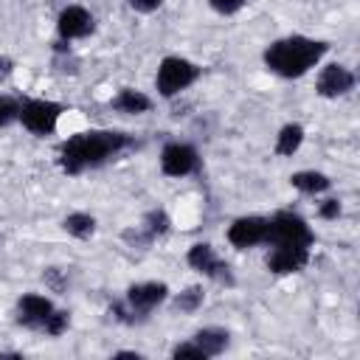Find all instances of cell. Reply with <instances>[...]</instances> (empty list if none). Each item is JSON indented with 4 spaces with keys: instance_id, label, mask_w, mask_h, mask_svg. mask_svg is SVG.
Masks as SVG:
<instances>
[{
    "instance_id": "cell-20",
    "label": "cell",
    "mask_w": 360,
    "mask_h": 360,
    "mask_svg": "<svg viewBox=\"0 0 360 360\" xmlns=\"http://www.w3.org/2000/svg\"><path fill=\"white\" fill-rule=\"evenodd\" d=\"M202 301H205V290H202L200 284H191V287H186L183 292L174 295L172 307H174L177 312H197V309L202 307Z\"/></svg>"
},
{
    "instance_id": "cell-21",
    "label": "cell",
    "mask_w": 360,
    "mask_h": 360,
    "mask_svg": "<svg viewBox=\"0 0 360 360\" xmlns=\"http://www.w3.org/2000/svg\"><path fill=\"white\" fill-rule=\"evenodd\" d=\"M20 118V98L14 96H0V129L14 124Z\"/></svg>"
},
{
    "instance_id": "cell-27",
    "label": "cell",
    "mask_w": 360,
    "mask_h": 360,
    "mask_svg": "<svg viewBox=\"0 0 360 360\" xmlns=\"http://www.w3.org/2000/svg\"><path fill=\"white\" fill-rule=\"evenodd\" d=\"M11 73H14V59L0 53V82H6Z\"/></svg>"
},
{
    "instance_id": "cell-16",
    "label": "cell",
    "mask_w": 360,
    "mask_h": 360,
    "mask_svg": "<svg viewBox=\"0 0 360 360\" xmlns=\"http://www.w3.org/2000/svg\"><path fill=\"white\" fill-rule=\"evenodd\" d=\"M290 183H292L301 194H323V191H329V186H332V180H329L323 172H315V169L295 172V174L290 177Z\"/></svg>"
},
{
    "instance_id": "cell-1",
    "label": "cell",
    "mask_w": 360,
    "mask_h": 360,
    "mask_svg": "<svg viewBox=\"0 0 360 360\" xmlns=\"http://www.w3.org/2000/svg\"><path fill=\"white\" fill-rule=\"evenodd\" d=\"M138 146V141L127 132L115 129H87L65 138L59 143V166L65 174H82L87 169H98L107 160L118 158L121 152Z\"/></svg>"
},
{
    "instance_id": "cell-9",
    "label": "cell",
    "mask_w": 360,
    "mask_h": 360,
    "mask_svg": "<svg viewBox=\"0 0 360 360\" xmlns=\"http://www.w3.org/2000/svg\"><path fill=\"white\" fill-rule=\"evenodd\" d=\"M197 169H200V152L191 143L169 141L160 149V172L166 177H186V174H194Z\"/></svg>"
},
{
    "instance_id": "cell-17",
    "label": "cell",
    "mask_w": 360,
    "mask_h": 360,
    "mask_svg": "<svg viewBox=\"0 0 360 360\" xmlns=\"http://www.w3.org/2000/svg\"><path fill=\"white\" fill-rule=\"evenodd\" d=\"M301 143H304V127L301 124H284L276 135V155L290 158L301 149Z\"/></svg>"
},
{
    "instance_id": "cell-4",
    "label": "cell",
    "mask_w": 360,
    "mask_h": 360,
    "mask_svg": "<svg viewBox=\"0 0 360 360\" xmlns=\"http://www.w3.org/2000/svg\"><path fill=\"white\" fill-rule=\"evenodd\" d=\"M166 298H169V287L163 281H141V284L127 287L124 304H112L110 307V315L115 321H121V323H141Z\"/></svg>"
},
{
    "instance_id": "cell-2",
    "label": "cell",
    "mask_w": 360,
    "mask_h": 360,
    "mask_svg": "<svg viewBox=\"0 0 360 360\" xmlns=\"http://www.w3.org/2000/svg\"><path fill=\"white\" fill-rule=\"evenodd\" d=\"M326 51H329V45L323 39L290 34V37L270 42L262 53V62L270 73H276L281 79H301L326 56Z\"/></svg>"
},
{
    "instance_id": "cell-10",
    "label": "cell",
    "mask_w": 360,
    "mask_h": 360,
    "mask_svg": "<svg viewBox=\"0 0 360 360\" xmlns=\"http://www.w3.org/2000/svg\"><path fill=\"white\" fill-rule=\"evenodd\" d=\"M267 217H259V214H248V217H239L228 225V242L236 248V250H248V248H256V245H264L267 242Z\"/></svg>"
},
{
    "instance_id": "cell-19",
    "label": "cell",
    "mask_w": 360,
    "mask_h": 360,
    "mask_svg": "<svg viewBox=\"0 0 360 360\" xmlns=\"http://www.w3.org/2000/svg\"><path fill=\"white\" fill-rule=\"evenodd\" d=\"M169 225H172L169 214H166L163 208H152V211H146V217H143V222H141V231L146 233L149 242H155L158 236H163V233L169 231Z\"/></svg>"
},
{
    "instance_id": "cell-15",
    "label": "cell",
    "mask_w": 360,
    "mask_h": 360,
    "mask_svg": "<svg viewBox=\"0 0 360 360\" xmlns=\"http://www.w3.org/2000/svg\"><path fill=\"white\" fill-rule=\"evenodd\" d=\"M191 340L205 352V357H217V354H222V352L228 349V343H231V332L222 329V326H202V329L194 332Z\"/></svg>"
},
{
    "instance_id": "cell-25",
    "label": "cell",
    "mask_w": 360,
    "mask_h": 360,
    "mask_svg": "<svg viewBox=\"0 0 360 360\" xmlns=\"http://www.w3.org/2000/svg\"><path fill=\"white\" fill-rule=\"evenodd\" d=\"M127 6L132 11H138V14H152V11H158L163 6V0H127Z\"/></svg>"
},
{
    "instance_id": "cell-13",
    "label": "cell",
    "mask_w": 360,
    "mask_h": 360,
    "mask_svg": "<svg viewBox=\"0 0 360 360\" xmlns=\"http://www.w3.org/2000/svg\"><path fill=\"white\" fill-rule=\"evenodd\" d=\"M309 262V248H295V245H273V250L267 253V270L276 276H287V273H298L304 270Z\"/></svg>"
},
{
    "instance_id": "cell-23",
    "label": "cell",
    "mask_w": 360,
    "mask_h": 360,
    "mask_svg": "<svg viewBox=\"0 0 360 360\" xmlns=\"http://www.w3.org/2000/svg\"><path fill=\"white\" fill-rule=\"evenodd\" d=\"M42 278H45V284H48L53 292H65V290H68V278H65V270H62V267H48V270L42 273Z\"/></svg>"
},
{
    "instance_id": "cell-3",
    "label": "cell",
    "mask_w": 360,
    "mask_h": 360,
    "mask_svg": "<svg viewBox=\"0 0 360 360\" xmlns=\"http://www.w3.org/2000/svg\"><path fill=\"white\" fill-rule=\"evenodd\" d=\"M17 323L31 329V332H42L48 338H59L68 323H70V315L65 309H56L51 298L39 295V292H22L17 298Z\"/></svg>"
},
{
    "instance_id": "cell-12",
    "label": "cell",
    "mask_w": 360,
    "mask_h": 360,
    "mask_svg": "<svg viewBox=\"0 0 360 360\" xmlns=\"http://www.w3.org/2000/svg\"><path fill=\"white\" fill-rule=\"evenodd\" d=\"M93 28H96V22H93V14L84 8V6H65L62 11H59V17H56V34H59V39H65V42H70V39H82V37H87V34H93Z\"/></svg>"
},
{
    "instance_id": "cell-18",
    "label": "cell",
    "mask_w": 360,
    "mask_h": 360,
    "mask_svg": "<svg viewBox=\"0 0 360 360\" xmlns=\"http://www.w3.org/2000/svg\"><path fill=\"white\" fill-rule=\"evenodd\" d=\"M62 228L76 239H90L96 233V217L87 211H73L62 219Z\"/></svg>"
},
{
    "instance_id": "cell-22",
    "label": "cell",
    "mask_w": 360,
    "mask_h": 360,
    "mask_svg": "<svg viewBox=\"0 0 360 360\" xmlns=\"http://www.w3.org/2000/svg\"><path fill=\"white\" fill-rule=\"evenodd\" d=\"M172 357L174 360H186V357H194V360H205V352L194 343V340H183V343H177L174 349H172Z\"/></svg>"
},
{
    "instance_id": "cell-14",
    "label": "cell",
    "mask_w": 360,
    "mask_h": 360,
    "mask_svg": "<svg viewBox=\"0 0 360 360\" xmlns=\"http://www.w3.org/2000/svg\"><path fill=\"white\" fill-rule=\"evenodd\" d=\"M110 107L115 112H124V115H141V112H149L152 110V98L141 90H132V87H121L112 98H110Z\"/></svg>"
},
{
    "instance_id": "cell-5",
    "label": "cell",
    "mask_w": 360,
    "mask_h": 360,
    "mask_svg": "<svg viewBox=\"0 0 360 360\" xmlns=\"http://www.w3.org/2000/svg\"><path fill=\"white\" fill-rule=\"evenodd\" d=\"M267 242L264 245H295V248H312L315 245V233L309 228V222L295 214V211H276L273 217H267Z\"/></svg>"
},
{
    "instance_id": "cell-26",
    "label": "cell",
    "mask_w": 360,
    "mask_h": 360,
    "mask_svg": "<svg viewBox=\"0 0 360 360\" xmlns=\"http://www.w3.org/2000/svg\"><path fill=\"white\" fill-rule=\"evenodd\" d=\"M318 217L321 219H338L340 217V200H323L318 208Z\"/></svg>"
},
{
    "instance_id": "cell-8",
    "label": "cell",
    "mask_w": 360,
    "mask_h": 360,
    "mask_svg": "<svg viewBox=\"0 0 360 360\" xmlns=\"http://www.w3.org/2000/svg\"><path fill=\"white\" fill-rule=\"evenodd\" d=\"M186 262H188L197 273H202L205 278H211V281H217V284H225V287H233V284H236V278H233V273H231V264H228L225 259H219L217 250H214L208 242L191 245L188 253H186Z\"/></svg>"
},
{
    "instance_id": "cell-6",
    "label": "cell",
    "mask_w": 360,
    "mask_h": 360,
    "mask_svg": "<svg viewBox=\"0 0 360 360\" xmlns=\"http://www.w3.org/2000/svg\"><path fill=\"white\" fill-rule=\"evenodd\" d=\"M202 68H197L194 62L183 59V56H163L155 73V87L163 98H174L177 93H183L186 87H191L200 79Z\"/></svg>"
},
{
    "instance_id": "cell-11",
    "label": "cell",
    "mask_w": 360,
    "mask_h": 360,
    "mask_svg": "<svg viewBox=\"0 0 360 360\" xmlns=\"http://www.w3.org/2000/svg\"><path fill=\"white\" fill-rule=\"evenodd\" d=\"M354 84H357V76L340 62H329L326 68H321V73L315 79V90L323 98H340V96L352 93Z\"/></svg>"
},
{
    "instance_id": "cell-7",
    "label": "cell",
    "mask_w": 360,
    "mask_h": 360,
    "mask_svg": "<svg viewBox=\"0 0 360 360\" xmlns=\"http://www.w3.org/2000/svg\"><path fill=\"white\" fill-rule=\"evenodd\" d=\"M65 112V104L59 101H51V98H22L20 101V124L31 132V135H53L56 132V124Z\"/></svg>"
},
{
    "instance_id": "cell-24",
    "label": "cell",
    "mask_w": 360,
    "mask_h": 360,
    "mask_svg": "<svg viewBox=\"0 0 360 360\" xmlns=\"http://www.w3.org/2000/svg\"><path fill=\"white\" fill-rule=\"evenodd\" d=\"M208 6H211L217 14H225V17H231V14L242 11V8L248 6V0H208Z\"/></svg>"
},
{
    "instance_id": "cell-28",
    "label": "cell",
    "mask_w": 360,
    "mask_h": 360,
    "mask_svg": "<svg viewBox=\"0 0 360 360\" xmlns=\"http://www.w3.org/2000/svg\"><path fill=\"white\" fill-rule=\"evenodd\" d=\"M115 357H135V360H138L141 354H138V352H115Z\"/></svg>"
}]
</instances>
